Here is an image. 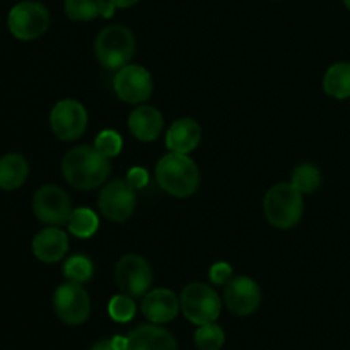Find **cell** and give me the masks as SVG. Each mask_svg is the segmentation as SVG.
Segmentation results:
<instances>
[{
  "label": "cell",
  "mask_w": 350,
  "mask_h": 350,
  "mask_svg": "<svg viewBox=\"0 0 350 350\" xmlns=\"http://www.w3.org/2000/svg\"><path fill=\"white\" fill-rule=\"evenodd\" d=\"M111 173L109 159L91 146L72 147L62 159V174L72 188L91 191L103 187Z\"/></svg>",
  "instance_id": "1"
},
{
  "label": "cell",
  "mask_w": 350,
  "mask_h": 350,
  "mask_svg": "<svg viewBox=\"0 0 350 350\" xmlns=\"http://www.w3.org/2000/svg\"><path fill=\"white\" fill-rule=\"evenodd\" d=\"M156 180L171 197L187 198L198 190L200 171L187 154L170 152L157 163Z\"/></svg>",
  "instance_id": "2"
},
{
  "label": "cell",
  "mask_w": 350,
  "mask_h": 350,
  "mask_svg": "<svg viewBox=\"0 0 350 350\" xmlns=\"http://www.w3.org/2000/svg\"><path fill=\"white\" fill-rule=\"evenodd\" d=\"M303 193L293 183H277L263 198V212L273 228L293 229L303 217Z\"/></svg>",
  "instance_id": "3"
},
{
  "label": "cell",
  "mask_w": 350,
  "mask_h": 350,
  "mask_svg": "<svg viewBox=\"0 0 350 350\" xmlns=\"http://www.w3.org/2000/svg\"><path fill=\"white\" fill-rule=\"evenodd\" d=\"M135 36L132 31L122 24L105 27L98 34L94 43V53L99 64L105 68L120 70L130 64L135 55Z\"/></svg>",
  "instance_id": "4"
},
{
  "label": "cell",
  "mask_w": 350,
  "mask_h": 350,
  "mask_svg": "<svg viewBox=\"0 0 350 350\" xmlns=\"http://www.w3.org/2000/svg\"><path fill=\"white\" fill-rule=\"evenodd\" d=\"M50 12L36 0H24L10 9L7 26L10 34L21 41H33L43 36L50 27Z\"/></svg>",
  "instance_id": "5"
},
{
  "label": "cell",
  "mask_w": 350,
  "mask_h": 350,
  "mask_svg": "<svg viewBox=\"0 0 350 350\" xmlns=\"http://www.w3.org/2000/svg\"><path fill=\"white\" fill-rule=\"evenodd\" d=\"M181 311L193 325L214 323L221 314V297L207 284L191 282L181 291Z\"/></svg>",
  "instance_id": "6"
},
{
  "label": "cell",
  "mask_w": 350,
  "mask_h": 350,
  "mask_svg": "<svg viewBox=\"0 0 350 350\" xmlns=\"http://www.w3.org/2000/svg\"><path fill=\"white\" fill-rule=\"evenodd\" d=\"M53 308L65 325L77 327L91 317V297L82 284L67 280L53 294Z\"/></svg>",
  "instance_id": "7"
},
{
  "label": "cell",
  "mask_w": 350,
  "mask_h": 350,
  "mask_svg": "<svg viewBox=\"0 0 350 350\" xmlns=\"http://www.w3.org/2000/svg\"><path fill=\"white\" fill-rule=\"evenodd\" d=\"M33 212L38 221L44 224L64 226L68 224L74 208H72L70 197L64 188L57 185H44L33 195Z\"/></svg>",
  "instance_id": "8"
},
{
  "label": "cell",
  "mask_w": 350,
  "mask_h": 350,
  "mask_svg": "<svg viewBox=\"0 0 350 350\" xmlns=\"http://www.w3.org/2000/svg\"><path fill=\"white\" fill-rule=\"evenodd\" d=\"M98 207L106 219L123 222L132 217L137 207L135 188L126 180H113L101 188Z\"/></svg>",
  "instance_id": "9"
},
{
  "label": "cell",
  "mask_w": 350,
  "mask_h": 350,
  "mask_svg": "<svg viewBox=\"0 0 350 350\" xmlns=\"http://www.w3.org/2000/svg\"><path fill=\"white\" fill-rule=\"evenodd\" d=\"M115 280L126 296L144 297L152 286V269L144 256L125 255L116 263Z\"/></svg>",
  "instance_id": "10"
},
{
  "label": "cell",
  "mask_w": 350,
  "mask_h": 350,
  "mask_svg": "<svg viewBox=\"0 0 350 350\" xmlns=\"http://www.w3.org/2000/svg\"><path fill=\"white\" fill-rule=\"evenodd\" d=\"M50 126L60 140H77L88 129V111L84 105L75 99L58 101L50 113Z\"/></svg>",
  "instance_id": "11"
},
{
  "label": "cell",
  "mask_w": 350,
  "mask_h": 350,
  "mask_svg": "<svg viewBox=\"0 0 350 350\" xmlns=\"http://www.w3.org/2000/svg\"><path fill=\"white\" fill-rule=\"evenodd\" d=\"M113 89L123 103L144 105L152 94V75L140 65H125L113 81Z\"/></svg>",
  "instance_id": "12"
},
{
  "label": "cell",
  "mask_w": 350,
  "mask_h": 350,
  "mask_svg": "<svg viewBox=\"0 0 350 350\" xmlns=\"http://www.w3.org/2000/svg\"><path fill=\"white\" fill-rule=\"evenodd\" d=\"M224 303L236 317H250L262 303V289L250 277H234L226 284Z\"/></svg>",
  "instance_id": "13"
},
{
  "label": "cell",
  "mask_w": 350,
  "mask_h": 350,
  "mask_svg": "<svg viewBox=\"0 0 350 350\" xmlns=\"http://www.w3.org/2000/svg\"><path fill=\"white\" fill-rule=\"evenodd\" d=\"M142 313L150 323H170L180 313V297L170 289H154L144 296Z\"/></svg>",
  "instance_id": "14"
},
{
  "label": "cell",
  "mask_w": 350,
  "mask_h": 350,
  "mask_svg": "<svg viewBox=\"0 0 350 350\" xmlns=\"http://www.w3.org/2000/svg\"><path fill=\"white\" fill-rule=\"evenodd\" d=\"M68 252V238L64 229L50 226L38 232L33 239V253L40 262L57 263L64 260Z\"/></svg>",
  "instance_id": "15"
},
{
  "label": "cell",
  "mask_w": 350,
  "mask_h": 350,
  "mask_svg": "<svg viewBox=\"0 0 350 350\" xmlns=\"http://www.w3.org/2000/svg\"><path fill=\"white\" fill-rule=\"evenodd\" d=\"M164 129L163 113L149 105L137 106L129 116V130L140 142H154Z\"/></svg>",
  "instance_id": "16"
},
{
  "label": "cell",
  "mask_w": 350,
  "mask_h": 350,
  "mask_svg": "<svg viewBox=\"0 0 350 350\" xmlns=\"http://www.w3.org/2000/svg\"><path fill=\"white\" fill-rule=\"evenodd\" d=\"M125 350H178L173 335L154 325H140L126 337Z\"/></svg>",
  "instance_id": "17"
},
{
  "label": "cell",
  "mask_w": 350,
  "mask_h": 350,
  "mask_svg": "<svg viewBox=\"0 0 350 350\" xmlns=\"http://www.w3.org/2000/svg\"><path fill=\"white\" fill-rule=\"evenodd\" d=\"M202 140V126L191 118H180L166 133V147L170 152L190 154Z\"/></svg>",
  "instance_id": "18"
},
{
  "label": "cell",
  "mask_w": 350,
  "mask_h": 350,
  "mask_svg": "<svg viewBox=\"0 0 350 350\" xmlns=\"http://www.w3.org/2000/svg\"><path fill=\"white\" fill-rule=\"evenodd\" d=\"M29 176V164L21 154H5L0 157V190L12 191L23 187Z\"/></svg>",
  "instance_id": "19"
},
{
  "label": "cell",
  "mask_w": 350,
  "mask_h": 350,
  "mask_svg": "<svg viewBox=\"0 0 350 350\" xmlns=\"http://www.w3.org/2000/svg\"><path fill=\"white\" fill-rule=\"evenodd\" d=\"M323 91L335 99L350 98V64L338 62L327 70L323 77Z\"/></svg>",
  "instance_id": "20"
},
{
  "label": "cell",
  "mask_w": 350,
  "mask_h": 350,
  "mask_svg": "<svg viewBox=\"0 0 350 350\" xmlns=\"http://www.w3.org/2000/svg\"><path fill=\"white\" fill-rule=\"evenodd\" d=\"M108 0H65L64 9L68 19L88 23L105 14Z\"/></svg>",
  "instance_id": "21"
},
{
  "label": "cell",
  "mask_w": 350,
  "mask_h": 350,
  "mask_svg": "<svg viewBox=\"0 0 350 350\" xmlns=\"http://www.w3.org/2000/svg\"><path fill=\"white\" fill-rule=\"evenodd\" d=\"M68 232L74 234L75 238H82L88 239L91 236L96 234L99 228V219L91 208L88 207H81V208H74L70 215V221H68Z\"/></svg>",
  "instance_id": "22"
},
{
  "label": "cell",
  "mask_w": 350,
  "mask_h": 350,
  "mask_svg": "<svg viewBox=\"0 0 350 350\" xmlns=\"http://www.w3.org/2000/svg\"><path fill=\"white\" fill-rule=\"evenodd\" d=\"M291 183L301 191V193H313L321 185V173L317 166L304 163L293 171Z\"/></svg>",
  "instance_id": "23"
},
{
  "label": "cell",
  "mask_w": 350,
  "mask_h": 350,
  "mask_svg": "<svg viewBox=\"0 0 350 350\" xmlns=\"http://www.w3.org/2000/svg\"><path fill=\"white\" fill-rule=\"evenodd\" d=\"M94 275V265L91 260L84 255H74L65 262L64 277L67 280L77 284H85Z\"/></svg>",
  "instance_id": "24"
},
{
  "label": "cell",
  "mask_w": 350,
  "mask_h": 350,
  "mask_svg": "<svg viewBox=\"0 0 350 350\" xmlns=\"http://www.w3.org/2000/svg\"><path fill=\"white\" fill-rule=\"evenodd\" d=\"M224 342V330L215 323L200 325L195 332V345L198 350H221Z\"/></svg>",
  "instance_id": "25"
},
{
  "label": "cell",
  "mask_w": 350,
  "mask_h": 350,
  "mask_svg": "<svg viewBox=\"0 0 350 350\" xmlns=\"http://www.w3.org/2000/svg\"><path fill=\"white\" fill-rule=\"evenodd\" d=\"M108 313L118 323H126V321L132 320L137 313V304L133 301L132 296H126V294H118V296H113V299L108 304Z\"/></svg>",
  "instance_id": "26"
},
{
  "label": "cell",
  "mask_w": 350,
  "mask_h": 350,
  "mask_svg": "<svg viewBox=\"0 0 350 350\" xmlns=\"http://www.w3.org/2000/svg\"><path fill=\"white\" fill-rule=\"evenodd\" d=\"M94 149L98 150L101 156H105L106 159H111L116 157L123 149V140L120 137L118 132L115 130H103L94 140Z\"/></svg>",
  "instance_id": "27"
},
{
  "label": "cell",
  "mask_w": 350,
  "mask_h": 350,
  "mask_svg": "<svg viewBox=\"0 0 350 350\" xmlns=\"http://www.w3.org/2000/svg\"><path fill=\"white\" fill-rule=\"evenodd\" d=\"M208 279L215 286H226L232 279V267L226 262H217L208 270Z\"/></svg>",
  "instance_id": "28"
},
{
  "label": "cell",
  "mask_w": 350,
  "mask_h": 350,
  "mask_svg": "<svg viewBox=\"0 0 350 350\" xmlns=\"http://www.w3.org/2000/svg\"><path fill=\"white\" fill-rule=\"evenodd\" d=\"M126 181L132 185L133 188H144L149 181V174L144 167H132L129 171V176H126Z\"/></svg>",
  "instance_id": "29"
},
{
  "label": "cell",
  "mask_w": 350,
  "mask_h": 350,
  "mask_svg": "<svg viewBox=\"0 0 350 350\" xmlns=\"http://www.w3.org/2000/svg\"><path fill=\"white\" fill-rule=\"evenodd\" d=\"M109 3H111L115 9H130V7H133L135 3H139L140 0H108Z\"/></svg>",
  "instance_id": "30"
},
{
  "label": "cell",
  "mask_w": 350,
  "mask_h": 350,
  "mask_svg": "<svg viewBox=\"0 0 350 350\" xmlns=\"http://www.w3.org/2000/svg\"><path fill=\"white\" fill-rule=\"evenodd\" d=\"M89 350H118V349L113 345V340H101V342H98V344L92 345Z\"/></svg>",
  "instance_id": "31"
},
{
  "label": "cell",
  "mask_w": 350,
  "mask_h": 350,
  "mask_svg": "<svg viewBox=\"0 0 350 350\" xmlns=\"http://www.w3.org/2000/svg\"><path fill=\"white\" fill-rule=\"evenodd\" d=\"M344 3H345V7L350 10V0H344Z\"/></svg>",
  "instance_id": "32"
}]
</instances>
